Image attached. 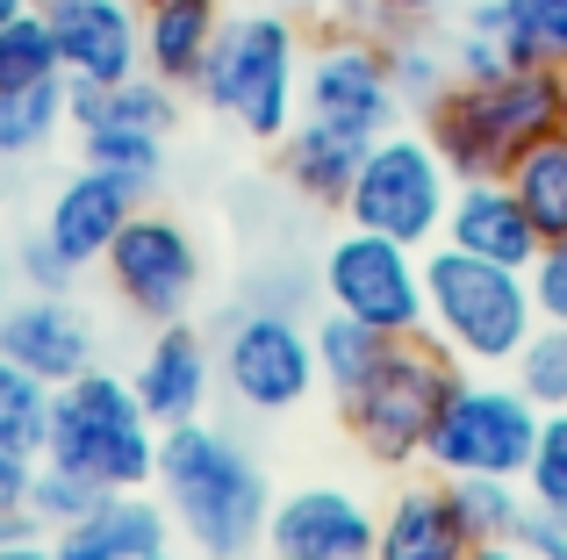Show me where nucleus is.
<instances>
[{"mask_svg": "<svg viewBox=\"0 0 567 560\" xmlns=\"http://www.w3.org/2000/svg\"><path fill=\"white\" fill-rule=\"evenodd\" d=\"M152 489L166 496L181 539L202 560H245L251 547H266V510H274V489H266L259 460L237 446L216 424H166L158 432V475Z\"/></svg>", "mask_w": 567, "mask_h": 560, "instance_id": "nucleus-1", "label": "nucleus"}, {"mask_svg": "<svg viewBox=\"0 0 567 560\" xmlns=\"http://www.w3.org/2000/svg\"><path fill=\"white\" fill-rule=\"evenodd\" d=\"M416 129L439 144L453 180H496L560 129V65H532L511 80H453L416 115Z\"/></svg>", "mask_w": 567, "mask_h": 560, "instance_id": "nucleus-2", "label": "nucleus"}, {"mask_svg": "<svg viewBox=\"0 0 567 560\" xmlns=\"http://www.w3.org/2000/svg\"><path fill=\"white\" fill-rule=\"evenodd\" d=\"M302 58L309 43L288 8H237L223 14L202 72H194V94L245 137L280 144L295 129V108H302Z\"/></svg>", "mask_w": 567, "mask_h": 560, "instance_id": "nucleus-3", "label": "nucleus"}, {"mask_svg": "<svg viewBox=\"0 0 567 560\" xmlns=\"http://www.w3.org/2000/svg\"><path fill=\"white\" fill-rule=\"evenodd\" d=\"M43 460L72 467V475L101 481V489H152L158 475V424L137 403L130 374H72L51 395V438H43Z\"/></svg>", "mask_w": 567, "mask_h": 560, "instance_id": "nucleus-4", "label": "nucleus"}, {"mask_svg": "<svg viewBox=\"0 0 567 560\" xmlns=\"http://www.w3.org/2000/svg\"><path fill=\"white\" fill-rule=\"evenodd\" d=\"M424 294H431V338L453 352L460 366H511L525 338L539 331V302L532 280L496 259H467L453 245L424 252Z\"/></svg>", "mask_w": 567, "mask_h": 560, "instance_id": "nucleus-5", "label": "nucleus"}, {"mask_svg": "<svg viewBox=\"0 0 567 560\" xmlns=\"http://www.w3.org/2000/svg\"><path fill=\"white\" fill-rule=\"evenodd\" d=\"M460 374H467V366H460L431 331L395 338L388 360L367 374V388L346 403V424H352V438H360V453L381 460V467L424 460L431 432H439V409H445V395H453Z\"/></svg>", "mask_w": 567, "mask_h": 560, "instance_id": "nucleus-6", "label": "nucleus"}, {"mask_svg": "<svg viewBox=\"0 0 567 560\" xmlns=\"http://www.w3.org/2000/svg\"><path fill=\"white\" fill-rule=\"evenodd\" d=\"M453 173H445L439 144L424 137V129H381L374 144H367L360 173H352V195H346V216L360 230H381V238L395 245H416V252H431L445 230V209H453Z\"/></svg>", "mask_w": 567, "mask_h": 560, "instance_id": "nucleus-7", "label": "nucleus"}, {"mask_svg": "<svg viewBox=\"0 0 567 560\" xmlns=\"http://www.w3.org/2000/svg\"><path fill=\"white\" fill-rule=\"evenodd\" d=\"M216 381L230 403L280 417V409H302L317 381V338L295 309H259V302H230L216 338Z\"/></svg>", "mask_w": 567, "mask_h": 560, "instance_id": "nucleus-8", "label": "nucleus"}, {"mask_svg": "<svg viewBox=\"0 0 567 560\" xmlns=\"http://www.w3.org/2000/svg\"><path fill=\"white\" fill-rule=\"evenodd\" d=\"M539 417L546 409L532 403L517 381L460 374L453 395H445V409H439V432H431L424 460H431L439 481H460V475H511V481H525Z\"/></svg>", "mask_w": 567, "mask_h": 560, "instance_id": "nucleus-9", "label": "nucleus"}, {"mask_svg": "<svg viewBox=\"0 0 567 560\" xmlns=\"http://www.w3.org/2000/svg\"><path fill=\"white\" fill-rule=\"evenodd\" d=\"M317 294H323V309H346V317L374 323L381 338H416V331H431L424 252H416V245L381 238V230H360V224H352L346 238L323 245Z\"/></svg>", "mask_w": 567, "mask_h": 560, "instance_id": "nucleus-10", "label": "nucleus"}, {"mask_svg": "<svg viewBox=\"0 0 567 560\" xmlns=\"http://www.w3.org/2000/svg\"><path fill=\"white\" fill-rule=\"evenodd\" d=\"M101 273H109L115 302H123L130 317L181 323V317H194V294H202V245H194V230L181 216L137 209L123 224V238L109 245Z\"/></svg>", "mask_w": 567, "mask_h": 560, "instance_id": "nucleus-11", "label": "nucleus"}, {"mask_svg": "<svg viewBox=\"0 0 567 560\" xmlns=\"http://www.w3.org/2000/svg\"><path fill=\"white\" fill-rule=\"evenodd\" d=\"M302 115H323V123L360 129V137L395 129L410 108H402L395 72H388V43L360 37V29H331L323 43H309V58H302Z\"/></svg>", "mask_w": 567, "mask_h": 560, "instance_id": "nucleus-12", "label": "nucleus"}, {"mask_svg": "<svg viewBox=\"0 0 567 560\" xmlns=\"http://www.w3.org/2000/svg\"><path fill=\"white\" fill-rule=\"evenodd\" d=\"M374 525L381 510L360 489H331V481H309V489L274 496L266 510V553H295V560H374Z\"/></svg>", "mask_w": 567, "mask_h": 560, "instance_id": "nucleus-13", "label": "nucleus"}, {"mask_svg": "<svg viewBox=\"0 0 567 560\" xmlns=\"http://www.w3.org/2000/svg\"><path fill=\"white\" fill-rule=\"evenodd\" d=\"M58 37L65 80L115 86L144 72V0H37Z\"/></svg>", "mask_w": 567, "mask_h": 560, "instance_id": "nucleus-14", "label": "nucleus"}, {"mask_svg": "<svg viewBox=\"0 0 567 560\" xmlns=\"http://www.w3.org/2000/svg\"><path fill=\"white\" fill-rule=\"evenodd\" d=\"M0 360L65 388L72 374L94 366V317L72 294H8L0 302Z\"/></svg>", "mask_w": 567, "mask_h": 560, "instance_id": "nucleus-15", "label": "nucleus"}, {"mask_svg": "<svg viewBox=\"0 0 567 560\" xmlns=\"http://www.w3.org/2000/svg\"><path fill=\"white\" fill-rule=\"evenodd\" d=\"M130 388H137L144 409H152L158 432H166V424H194L208 409V395L223 388L216 381V345H208L187 317L181 323H152V345H144Z\"/></svg>", "mask_w": 567, "mask_h": 560, "instance_id": "nucleus-16", "label": "nucleus"}, {"mask_svg": "<svg viewBox=\"0 0 567 560\" xmlns=\"http://www.w3.org/2000/svg\"><path fill=\"white\" fill-rule=\"evenodd\" d=\"M137 209H144V195L130 180H115V173H101V166H80L51 195V209H43V238H51L58 252L86 273V267H101V259H109V245L123 238V224Z\"/></svg>", "mask_w": 567, "mask_h": 560, "instance_id": "nucleus-17", "label": "nucleus"}, {"mask_svg": "<svg viewBox=\"0 0 567 560\" xmlns=\"http://www.w3.org/2000/svg\"><path fill=\"white\" fill-rule=\"evenodd\" d=\"M439 245H453V252H467V259H496V267H517V273H532V259H539V230H532V216H525V201L511 195V180H460L453 187V209H445V230H439Z\"/></svg>", "mask_w": 567, "mask_h": 560, "instance_id": "nucleus-18", "label": "nucleus"}, {"mask_svg": "<svg viewBox=\"0 0 567 560\" xmlns=\"http://www.w3.org/2000/svg\"><path fill=\"white\" fill-rule=\"evenodd\" d=\"M158 547H173V510L166 496H144V489H109L80 525L51 532L58 560H137Z\"/></svg>", "mask_w": 567, "mask_h": 560, "instance_id": "nucleus-19", "label": "nucleus"}, {"mask_svg": "<svg viewBox=\"0 0 567 560\" xmlns=\"http://www.w3.org/2000/svg\"><path fill=\"white\" fill-rule=\"evenodd\" d=\"M474 532L453 510L445 481H410L388 496L381 525H374V560H467Z\"/></svg>", "mask_w": 567, "mask_h": 560, "instance_id": "nucleus-20", "label": "nucleus"}, {"mask_svg": "<svg viewBox=\"0 0 567 560\" xmlns=\"http://www.w3.org/2000/svg\"><path fill=\"white\" fill-rule=\"evenodd\" d=\"M453 43V72L460 80H511V72H532V65H554L546 43L525 29V14L511 0H467L445 29Z\"/></svg>", "mask_w": 567, "mask_h": 560, "instance_id": "nucleus-21", "label": "nucleus"}, {"mask_svg": "<svg viewBox=\"0 0 567 560\" xmlns=\"http://www.w3.org/2000/svg\"><path fill=\"white\" fill-rule=\"evenodd\" d=\"M367 144L374 137H360V129H338L323 115H295V129L280 137V180L302 201H317V209H346Z\"/></svg>", "mask_w": 567, "mask_h": 560, "instance_id": "nucleus-22", "label": "nucleus"}, {"mask_svg": "<svg viewBox=\"0 0 567 560\" xmlns=\"http://www.w3.org/2000/svg\"><path fill=\"white\" fill-rule=\"evenodd\" d=\"M223 14H230L223 0H144V72H158L166 86H194Z\"/></svg>", "mask_w": 567, "mask_h": 560, "instance_id": "nucleus-23", "label": "nucleus"}, {"mask_svg": "<svg viewBox=\"0 0 567 560\" xmlns=\"http://www.w3.org/2000/svg\"><path fill=\"white\" fill-rule=\"evenodd\" d=\"M309 338H317V381L338 403H352V395L367 388V374L388 360V345H395V338H381L374 323L346 317V309H323V317L309 323Z\"/></svg>", "mask_w": 567, "mask_h": 560, "instance_id": "nucleus-24", "label": "nucleus"}, {"mask_svg": "<svg viewBox=\"0 0 567 560\" xmlns=\"http://www.w3.org/2000/svg\"><path fill=\"white\" fill-rule=\"evenodd\" d=\"M388 72H395V94H402L410 115H424L431 101L460 80L453 72V43H445L431 22H402L395 37H388Z\"/></svg>", "mask_w": 567, "mask_h": 560, "instance_id": "nucleus-25", "label": "nucleus"}, {"mask_svg": "<svg viewBox=\"0 0 567 560\" xmlns=\"http://www.w3.org/2000/svg\"><path fill=\"white\" fill-rule=\"evenodd\" d=\"M503 180H511V195L525 201V216H532L539 238H567V129L539 137Z\"/></svg>", "mask_w": 567, "mask_h": 560, "instance_id": "nucleus-26", "label": "nucleus"}, {"mask_svg": "<svg viewBox=\"0 0 567 560\" xmlns=\"http://www.w3.org/2000/svg\"><path fill=\"white\" fill-rule=\"evenodd\" d=\"M80 158L115 180H130L137 195H152L158 173H166V137L158 129H130V123H86L80 129Z\"/></svg>", "mask_w": 567, "mask_h": 560, "instance_id": "nucleus-27", "label": "nucleus"}, {"mask_svg": "<svg viewBox=\"0 0 567 560\" xmlns=\"http://www.w3.org/2000/svg\"><path fill=\"white\" fill-rule=\"evenodd\" d=\"M65 123V72L37 86H0V158H37Z\"/></svg>", "mask_w": 567, "mask_h": 560, "instance_id": "nucleus-28", "label": "nucleus"}, {"mask_svg": "<svg viewBox=\"0 0 567 560\" xmlns=\"http://www.w3.org/2000/svg\"><path fill=\"white\" fill-rule=\"evenodd\" d=\"M445 489H453V510L467 518L474 547H503V539H517L525 489H517L511 475H460V481H445Z\"/></svg>", "mask_w": 567, "mask_h": 560, "instance_id": "nucleus-29", "label": "nucleus"}, {"mask_svg": "<svg viewBox=\"0 0 567 560\" xmlns=\"http://www.w3.org/2000/svg\"><path fill=\"white\" fill-rule=\"evenodd\" d=\"M51 381L22 374V366L0 360V446L14 453H37L43 460V438H51Z\"/></svg>", "mask_w": 567, "mask_h": 560, "instance_id": "nucleus-30", "label": "nucleus"}, {"mask_svg": "<svg viewBox=\"0 0 567 560\" xmlns=\"http://www.w3.org/2000/svg\"><path fill=\"white\" fill-rule=\"evenodd\" d=\"M58 37L51 22H43V8L14 14L8 29H0V86H37V80H58Z\"/></svg>", "mask_w": 567, "mask_h": 560, "instance_id": "nucleus-31", "label": "nucleus"}, {"mask_svg": "<svg viewBox=\"0 0 567 560\" xmlns=\"http://www.w3.org/2000/svg\"><path fill=\"white\" fill-rule=\"evenodd\" d=\"M511 381L539 409H567V323H539L525 338V352L511 360Z\"/></svg>", "mask_w": 567, "mask_h": 560, "instance_id": "nucleus-32", "label": "nucleus"}, {"mask_svg": "<svg viewBox=\"0 0 567 560\" xmlns=\"http://www.w3.org/2000/svg\"><path fill=\"white\" fill-rule=\"evenodd\" d=\"M101 496H109L101 481H86V475H72V467L43 460L37 467V489H29V518H37V532H65V525H80Z\"/></svg>", "mask_w": 567, "mask_h": 560, "instance_id": "nucleus-33", "label": "nucleus"}, {"mask_svg": "<svg viewBox=\"0 0 567 560\" xmlns=\"http://www.w3.org/2000/svg\"><path fill=\"white\" fill-rule=\"evenodd\" d=\"M525 496L532 504H567V409H546L539 438L525 460Z\"/></svg>", "mask_w": 567, "mask_h": 560, "instance_id": "nucleus-34", "label": "nucleus"}, {"mask_svg": "<svg viewBox=\"0 0 567 560\" xmlns=\"http://www.w3.org/2000/svg\"><path fill=\"white\" fill-rule=\"evenodd\" d=\"M525 280H532V302H539V323H567V238H546Z\"/></svg>", "mask_w": 567, "mask_h": 560, "instance_id": "nucleus-35", "label": "nucleus"}, {"mask_svg": "<svg viewBox=\"0 0 567 560\" xmlns=\"http://www.w3.org/2000/svg\"><path fill=\"white\" fill-rule=\"evenodd\" d=\"M14 273H22L37 294H72V280H80V267H72V259L58 252L51 238H43V230H37V238H22V252H14Z\"/></svg>", "mask_w": 567, "mask_h": 560, "instance_id": "nucleus-36", "label": "nucleus"}, {"mask_svg": "<svg viewBox=\"0 0 567 560\" xmlns=\"http://www.w3.org/2000/svg\"><path fill=\"white\" fill-rule=\"evenodd\" d=\"M532 560H567V504H532L525 496V518H517V539Z\"/></svg>", "mask_w": 567, "mask_h": 560, "instance_id": "nucleus-37", "label": "nucleus"}, {"mask_svg": "<svg viewBox=\"0 0 567 560\" xmlns=\"http://www.w3.org/2000/svg\"><path fill=\"white\" fill-rule=\"evenodd\" d=\"M37 453H14V446H0V510L8 518H29V489H37ZM37 525V518H29Z\"/></svg>", "mask_w": 567, "mask_h": 560, "instance_id": "nucleus-38", "label": "nucleus"}, {"mask_svg": "<svg viewBox=\"0 0 567 560\" xmlns=\"http://www.w3.org/2000/svg\"><path fill=\"white\" fill-rule=\"evenodd\" d=\"M511 8L525 14V29L546 43V58L560 65V58H567V0H511Z\"/></svg>", "mask_w": 567, "mask_h": 560, "instance_id": "nucleus-39", "label": "nucleus"}, {"mask_svg": "<svg viewBox=\"0 0 567 560\" xmlns=\"http://www.w3.org/2000/svg\"><path fill=\"white\" fill-rule=\"evenodd\" d=\"M0 560H58V553H51V532H22V539H8V547H0Z\"/></svg>", "mask_w": 567, "mask_h": 560, "instance_id": "nucleus-40", "label": "nucleus"}, {"mask_svg": "<svg viewBox=\"0 0 567 560\" xmlns=\"http://www.w3.org/2000/svg\"><path fill=\"white\" fill-rule=\"evenodd\" d=\"M381 8H388V14H402V22H439L453 0H381Z\"/></svg>", "mask_w": 567, "mask_h": 560, "instance_id": "nucleus-41", "label": "nucleus"}, {"mask_svg": "<svg viewBox=\"0 0 567 560\" xmlns=\"http://www.w3.org/2000/svg\"><path fill=\"white\" fill-rule=\"evenodd\" d=\"M467 560H532V553H525V547H511V539H503V547H474Z\"/></svg>", "mask_w": 567, "mask_h": 560, "instance_id": "nucleus-42", "label": "nucleus"}, {"mask_svg": "<svg viewBox=\"0 0 567 560\" xmlns=\"http://www.w3.org/2000/svg\"><path fill=\"white\" fill-rule=\"evenodd\" d=\"M22 532H37V525H29V518H8V510H0V547H8V539H22Z\"/></svg>", "mask_w": 567, "mask_h": 560, "instance_id": "nucleus-43", "label": "nucleus"}, {"mask_svg": "<svg viewBox=\"0 0 567 560\" xmlns=\"http://www.w3.org/2000/svg\"><path fill=\"white\" fill-rule=\"evenodd\" d=\"M237 8H288V14H302L309 0H237Z\"/></svg>", "mask_w": 567, "mask_h": 560, "instance_id": "nucleus-44", "label": "nucleus"}, {"mask_svg": "<svg viewBox=\"0 0 567 560\" xmlns=\"http://www.w3.org/2000/svg\"><path fill=\"white\" fill-rule=\"evenodd\" d=\"M29 8H37V0H0V29H8L14 14H29Z\"/></svg>", "mask_w": 567, "mask_h": 560, "instance_id": "nucleus-45", "label": "nucleus"}, {"mask_svg": "<svg viewBox=\"0 0 567 560\" xmlns=\"http://www.w3.org/2000/svg\"><path fill=\"white\" fill-rule=\"evenodd\" d=\"M560 129H567V58H560Z\"/></svg>", "mask_w": 567, "mask_h": 560, "instance_id": "nucleus-46", "label": "nucleus"}, {"mask_svg": "<svg viewBox=\"0 0 567 560\" xmlns=\"http://www.w3.org/2000/svg\"><path fill=\"white\" fill-rule=\"evenodd\" d=\"M137 560H181V553H173V547H158V553H137Z\"/></svg>", "mask_w": 567, "mask_h": 560, "instance_id": "nucleus-47", "label": "nucleus"}, {"mask_svg": "<svg viewBox=\"0 0 567 560\" xmlns=\"http://www.w3.org/2000/svg\"><path fill=\"white\" fill-rule=\"evenodd\" d=\"M0 302H8V259H0Z\"/></svg>", "mask_w": 567, "mask_h": 560, "instance_id": "nucleus-48", "label": "nucleus"}, {"mask_svg": "<svg viewBox=\"0 0 567 560\" xmlns=\"http://www.w3.org/2000/svg\"><path fill=\"white\" fill-rule=\"evenodd\" d=\"M274 560H295V553H274Z\"/></svg>", "mask_w": 567, "mask_h": 560, "instance_id": "nucleus-49", "label": "nucleus"}]
</instances>
